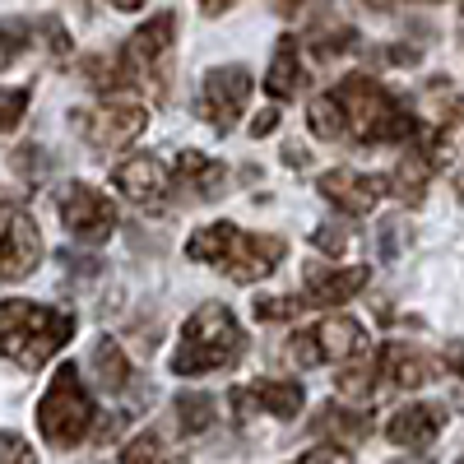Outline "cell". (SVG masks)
Masks as SVG:
<instances>
[{"instance_id":"cell-17","label":"cell","mask_w":464,"mask_h":464,"mask_svg":"<svg viewBox=\"0 0 464 464\" xmlns=\"http://www.w3.org/2000/svg\"><path fill=\"white\" fill-rule=\"evenodd\" d=\"M251 404H260L269 418H297L306 395H302L297 381H256L251 391L237 395V409H251Z\"/></svg>"},{"instance_id":"cell-14","label":"cell","mask_w":464,"mask_h":464,"mask_svg":"<svg viewBox=\"0 0 464 464\" xmlns=\"http://www.w3.org/2000/svg\"><path fill=\"white\" fill-rule=\"evenodd\" d=\"M441 428H446L441 404H404L400 413H391V422H385V437L395 446H428V441H437Z\"/></svg>"},{"instance_id":"cell-8","label":"cell","mask_w":464,"mask_h":464,"mask_svg":"<svg viewBox=\"0 0 464 464\" xmlns=\"http://www.w3.org/2000/svg\"><path fill=\"white\" fill-rule=\"evenodd\" d=\"M251 89L256 84H251L246 65H218V70H209L205 84H200V116L218 135H227L232 126L242 121V111L251 102Z\"/></svg>"},{"instance_id":"cell-2","label":"cell","mask_w":464,"mask_h":464,"mask_svg":"<svg viewBox=\"0 0 464 464\" xmlns=\"http://www.w3.org/2000/svg\"><path fill=\"white\" fill-rule=\"evenodd\" d=\"M70 334H74V316L61 312V306L24 302V297L0 302V358H10L24 372L52 362L70 343Z\"/></svg>"},{"instance_id":"cell-18","label":"cell","mask_w":464,"mask_h":464,"mask_svg":"<svg viewBox=\"0 0 464 464\" xmlns=\"http://www.w3.org/2000/svg\"><path fill=\"white\" fill-rule=\"evenodd\" d=\"M312 339H316V348H321V362H330V358H358L362 348H367V330H362L358 321H348V316L321 321V325L312 330Z\"/></svg>"},{"instance_id":"cell-49","label":"cell","mask_w":464,"mask_h":464,"mask_svg":"<svg viewBox=\"0 0 464 464\" xmlns=\"http://www.w3.org/2000/svg\"><path fill=\"white\" fill-rule=\"evenodd\" d=\"M459 464H464V455H459Z\"/></svg>"},{"instance_id":"cell-48","label":"cell","mask_w":464,"mask_h":464,"mask_svg":"<svg viewBox=\"0 0 464 464\" xmlns=\"http://www.w3.org/2000/svg\"><path fill=\"white\" fill-rule=\"evenodd\" d=\"M428 5H437V0H428Z\"/></svg>"},{"instance_id":"cell-46","label":"cell","mask_w":464,"mask_h":464,"mask_svg":"<svg viewBox=\"0 0 464 464\" xmlns=\"http://www.w3.org/2000/svg\"><path fill=\"white\" fill-rule=\"evenodd\" d=\"M395 464H432L428 455H422V459H395Z\"/></svg>"},{"instance_id":"cell-1","label":"cell","mask_w":464,"mask_h":464,"mask_svg":"<svg viewBox=\"0 0 464 464\" xmlns=\"http://www.w3.org/2000/svg\"><path fill=\"white\" fill-rule=\"evenodd\" d=\"M330 93L343 111V140L353 144H413L422 135L418 116L372 74H343Z\"/></svg>"},{"instance_id":"cell-15","label":"cell","mask_w":464,"mask_h":464,"mask_svg":"<svg viewBox=\"0 0 464 464\" xmlns=\"http://www.w3.org/2000/svg\"><path fill=\"white\" fill-rule=\"evenodd\" d=\"M168 181H177V190H181V196H190V200H218L223 168H218L214 159H205V153L186 149L181 159H177V172H172Z\"/></svg>"},{"instance_id":"cell-43","label":"cell","mask_w":464,"mask_h":464,"mask_svg":"<svg viewBox=\"0 0 464 464\" xmlns=\"http://www.w3.org/2000/svg\"><path fill=\"white\" fill-rule=\"evenodd\" d=\"M362 5H367V10H376V14H391V10L400 5V0H362Z\"/></svg>"},{"instance_id":"cell-31","label":"cell","mask_w":464,"mask_h":464,"mask_svg":"<svg viewBox=\"0 0 464 464\" xmlns=\"http://www.w3.org/2000/svg\"><path fill=\"white\" fill-rule=\"evenodd\" d=\"M0 464H37V455H33V446L24 437L0 432Z\"/></svg>"},{"instance_id":"cell-16","label":"cell","mask_w":464,"mask_h":464,"mask_svg":"<svg viewBox=\"0 0 464 464\" xmlns=\"http://www.w3.org/2000/svg\"><path fill=\"white\" fill-rule=\"evenodd\" d=\"M306 84V70H302V47H297V37L284 33L279 37V47H275V61H269V74H265V93L269 98H297Z\"/></svg>"},{"instance_id":"cell-13","label":"cell","mask_w":464,"mask_h":464,"mask_svg":"<svg viewBox=\"0 0 464 464\" xmlns=\"http://www.w3.org/2000/svg\"><path fill=\"white\" fill-rule=\"evenodd\" d=\"M367 279H372V269H362V265H348V269H321V265H312V269H306L302 302H312V306H343L348 297H358L367 288Z\"/></svg>"},{"instance_id":"cell-3","label":"cell","mask_w":464,"mask_h":464,"mask_svg":"<svg viewBox=\"0 0 464 464\" xmlns=\"http://www.w3.org/2000/svg\"><path fill=\"white\" fill-rule=\"evenodd\" d=\"M186 256L227 269L237 284H256L265 275H275L288 246L284 237H269V232H242L237 223H209L186 242Z\"/></svg>"},{"instance_id":"cell-5","label":"cell","mask_w":464,"mask_h":464,"mask_svg":"<svg viewBox=\"0 0 464 464\" xmlns=\"http://www.w3.org/2000/svg\"><path fill=\"white\" fill-rule=\"evenodd\" d=\"M93 395L84 391V381H80V367L74 362H61L52 385H47V395L37 400V432H43L47 446L56 450H70V446H80L93 428Z\"/></svg>"},{"instance_id":"cell-12","label":"cell","mask_w":464,"mask_h":464,"mask_svg":"<svg viewBox=\"0 0 464 464\" xmlns=\"http://www.w3.org/2000/svg\"><path fill=\"white\" fill-rule=\"evenodd\" d=\"M111 186L121 190V196H130L135 205H163L168 196V168L159 159H149V153H140V159H126L111 168Z\"/></svg>"},{"instance_id":"cell-25","label":"cell","mask_w":464,"mask_h":464,"mask_svg":"<svg viewBox=\"0 0 464 464\" xmlns=\"http://www.w3.org/2000/svg\"><path fill=\"white\" fill-rule=\"evenodd\" d=\"M306 126H312L316 140H343V111L334 102V93H321L306 107Z\"/></svg>"},{"instance_id":"cell-32","label":"cell","mask_w":464,"mask_h":464,"mask_svg":"<svg viewBox=\"0 0 464 464\" xmlns=\"http://www.w3.org/2000/svg\"><path fill=\"white\" fill-rule=\"evenodd\" d=\"M33 33H43V43H47V52H52V56H70V37H65L61 19H37V24H33Z\"/></svg>"},{"instance_id":"cell-30","label":"cell","mask_w":464,"mask_h":464,"mask_svg":"<svg viewBox=\"0 0 464 464\" xmlns=\"http://www.w3.org/2000/svg\"><path fill=\"white\" fill-rule=\"evenodd\" d=\"M288 358H293L297 367H321V348H316L312 330H302V334L288 339Z\"/></svg>"},{"instance_id":"cell-4","label":"cell","mask_w":464,"mask_h":464,"mask_svg":"<svg viewBox=\"0 0 464 464\" xmlns=\"http://www.w3.org/2000/svg\"><path fill=\"white\" fill-rule=\"evenodd\" d=\"M246 348V334L237 325V316L218 302H205L196 316L186 321L181 330V343L172 353V372L177 376H205V372H223L242 358Z\"/></svg>"},{"instance_id":"cell-45","label":"cell","mask_w":464,"mask_h":464,"mask_svg":"<svg viewBox=\"0 0 464 464\" xmlns=\"http://www.w3.org/2000/svg\"><path fill=\"white\" fill-rule=\"evenodd\" d=\"M111 5H116V10H140L144 0H111Z\"/></svg>"},{"instance_id":"cell-29","label":"cell","mask_w":464,"mask_h":464,"mask_svg":"<svg viewBox=\"0 0 464 464\" xmlns=\"http://www.w3.org/2000/svg\"><path fill=\"white\" fill-rule=\"evenodd\" d=\"M372 381H376V367H353L339 376V391L353 395V400H372Z\"/></svg>"},{"instance_id":"cell-40","label":"cell","mask_w":464,"mask_h":464,"mask_svg":"<svg viewBox=\"0 0 464 464\" xmlns=\"http://www.w3.org/2000/svg\"><path fill=\"white\" fill-rule=\"evenodd\" d=\"M385 61H395V65H413V61H418V52H413V47H391V52H385Z\"/></svg>"},{"instance_id":"cell-28","label":"cell","mask_w":464,"mask_h":464,"mask_svg":"<svg viewBox=\"0 0 464 464\" xmlns=\"http://www.w3.org/2000/svg\"><path fill=\"white\" fill-rule=\"evenodd\" d=\"M28 102H33V93H28V89H0V135L14 130V126L24 121Z\"/></svg>"},{"instance_id":"cell-11","label":"cell","mask_w":464,"mask_h":464,"mask_svg":"<svg viewBox=\"0 0 464 464\" xmlns=\"http://www.w3.org/2000/svg\"><path fill=\"white\" fill-rule=\"evenodd\" d=\"M316 190L343 214H372L376 200L391 190L385 177H372V172H353V168H334V172H321L316 177Z\"/></svg>"},{"instance_id":"cell-22","label":"cell","mask_w":464,"mask_h":464,"mask_svg":"<svg viewBox=\"0 0 464 464\" xmlns=\"http://www.w3.org/2000/svg\"><path fill=\"white\" fill-rule=\"evenodd\" d=\"M306 47H312L321 61H334V56H343V52H353L358 47V28L353 24H330V19H321L312 33H306Z\"/></svg>"},{"instance_id":"cell-21","label":"cell","mask_w":464,"mask_h":464,"mask_svg":"<svg viewBox=\"0 0 464 464\" xmlns=\"http://www.w3.org/2000/svg\"><path fill=\"white\" fill-rule=\"evenodd\" d=\"M93 372H98L102 391H126V385H130V362H126V353H121V343L102 334V339L93 343Z\"/></svg>"},{"instance_id":"cell-36","label":"cell","mask_w":464,"mask_h":464,"mask_svg":"<svg viewBox=\"0 0 464 464\" xmlns=\"http://www.w3.org/2000/svg\"><path fill=\"white\" fill-rule=\"evenodd\" d=\"M441 362H446V372H455V376L464 381V339L446 343V353H441Z\"/></svg>"},{"instance_id":"cell-7","label":"cell","mask_w":464,"mask_h":464,"mask_svg":"<svg viewBox=\"0 0 464 464\" xmlns=\"http://www.w3.org/2000/svg\"><path fill=\"white\" fill-rule=\"evenodd\" d=\"M70 121H74V130H80L98 153H116V149H126V144L140 140L149 111H144L140 102H116V98H107L102 107H80Z\"/></svg>"},{"instance_id":"cell-6","label":"cell","mask_w":464,"mask_h":464,"mask_svg":"<svg viewBox=\"0 0 464 464\" xmlns=\"http://www.w3.org/2000/svg\"><path fill=\"white\" fill-rule=\"evenodd\" d=\"M172 43H177V14L172 10H159L149 24H140L130 33V43L121 52V65L130 80H144L153 84V93H168V56H172Z\"/></svg>"},{"instance_id":"cell-10","label":"cell","mask_w":464,"mask_h":464,"mask_svg":"<svg viewBox=\"0 0 464 464\" xmlns=\"http://www.w3.org/2000/svg\"><path fill=\"white\" fill-rule=\"evenodd\" d=\"M61 223L74 232V242H102L116 227V205L102 196V190L74 181L61 190Z\"/></svg>"},{"instance_id":"cell-47","label":"cell","mask_w":464,"mask_h":464,"mask_svg":"<svg viewBox=\"0 0 464 464\" xmlns=\"http://www.w3.org/2000/svg\"><path fill=\"white\" fill-rule=\"evenodd\" d=\"M455 190H459V200H464V172H459V177H455Z\"/></svg>"},{"instance_id":"cell-26","label":"cell","mask_w":464,"mask_h":464,"mask_svg":"<svg viewBox=\"0 0 464 464\" xmlns=\"http://www.w3.org/2000/svg\"><path fill=\"white\" fill-rule=\"evenodd\" d=\"M33 43V24L28 19H0V70H10Z\"/></svg>"},{"instance_id":"cell-37","label":"cell","mask_w":464,"mask_h":464,"mask_svg":"<svg viewBox=\"0 0 464 464\" xmlns=\"http://www.w3.org/2000/svg\"><path fill=\"white\" fill-rule=\"evenodd\" d=\"M275 126H279V111L275 107H265L260 116H251V135L260 140V135H275Z\"/></svg>"},{"instance_id":"cell-19","label":"cell","mask_w":464,"mask_h":464,"mask_svg":"<svg viewBox=\"0 0 464 464\" xmlns=\"http://www.w3.org/2000/svg\"><path fill=\"white\" fill-rule=\"evenodd\" d=\"M381 372H385V381L404 385V391H413V385H428V381H432V367L422 362L418 353H409L404 343H385V348H381Z\"/></svg>"},{"instance_id":"cell-9","label":"cell","mask_w":464,"mask_h":464,"mask_svg":"<svg viewBox=\"0 0 464 464\" xmlns=\"http://www.w3.org/2000/svg\"><path fill=\"white\" fill-rule=\"evenodd\" d=\"M37 260H43V237H37V223L19 209L0 200V279L14 284L28 279Z\"/></svg>"},{"instance_id":"cell-20","label":"cell","mask_w":464,"mask_h":464,"mask_svg":"<svg viewBox=\"0 0 464 464\" xmlns=\"http://www.w3.org/2000/svg\"><path fill=\"white\" fill-rule=\"evenodd\" d=\"M172 409H177V428H181L186 437L209 432V428H214V418H218L214 395H200V391H181V395L172 400Z\"/></svg>"},{"instance_id":"cell-39","label":"cell","mask_w":464,"mask_h":464,"mask_svg":"<svg viewBox=\"0 0 464 464\" xmlns=\"http://www.w3.org/2000/svg\"><path fill=\"white\" fill-rule=\"evenodd\" d=\"M61 265H70V275H98V260H74V251H61Z\"/></svg>"},{"instance_id":"cell-44","label":"cell","mask_w":464,"mask_h":464,"mask_svg":"<svg viewBox=\"0 0 464 464\" xmlns=\"http://www.w3.org/2000/svg\"><path fill=\"white\" fill-rule=\"evenodd\" d=\"M302 5H306V0H275V10H279V14H297Z\"/></svg>"},{"instance_id":"cell-33","label":"cell","mask_w":464,"mask_h":464,"mask_svg":"<svg viewBox=\"0 0 464 464\" xmlns=\"http://www.w3.org/2000/svg\"><path fill=\"white\" fill-rule=\"evenodd\" d=\"M14 168H19L28 181H37V177H47V153L37 149V144H24V149L14 153Z\"/></svg>"},{"instance_id":"cell-24","label":"cell","mask_w":464,"mask_h":464,"mask_svg":"<svg viewBox=\"0 0 464 464\" xmlns=\"http://www.w3.org/2000/svg\"><path fill=\"white\" fill-rule=\"evenodd\" d=\"M80 70H84V80H89L98 93H121V89L130 84V74H126L121 56H107V52L84 56V61H80Z\"/></svg>"},{"instance_id":"cell-27","label":"cell","mask_w":464,"mask_h":464,"mask_svg":"<svg viewBox=\"0 0 464 464\" xmlns=\"http://www.w3.org/2000/svg\"><path fill=\"white\" fill-rule=\"evenodd\" d=\"M121 464H186V455H163V441L153 432H140L126 450H121Z\"/></svg>"},{"instance_id":"cell-23","label":"cell","mask_w":464,"mask_h":464,"mask_svg":"<svg viewBox=\"0 0 464 464\" xmlns=\"http://www.w3.org/2000/svg\"><path fill=\"white\" fill-rule=\"evenodd\" d=\"M316 432H334V437H343V441H362L367 432H372V418L362 413V409H343V404H325L321 413H316V422H312Z\"/></svg>"},{"instance_id":"cell-35","label":"cell","mask_w":464,"mask_h":464,"mask_svg":"<svg viewBox=\"0 0 464 464\" xmlns=\"http://www.w3.org/2000/svg\"><path fill=\"white\" fill-rule=\"evenodd\" d=\"M312 242H316L325 256H339V251L348 246V227H339V223H321V227L312 232Z\"/></svg>"},{"instance_id":"cell-41","label":"cell","mask_w":464,"mask_h":464,"mask_svg":"<svg viewBox=\"0 0 464 464\" xmlns=\"http://www.w3.org/2000/svg\"><path fill=\"white\" fill-rule=\"evenodd\" d=\"M284 163H288V168H306V149H302V144H288V149H284Z\"/></svg>"},{"instance_id":"cell-38","label":"cell","mask_w":464,"mask_h":464,"mask_svg":"<svg viewBox=\"0 0 464 464\" xmlns=\"http://www.w3.org/2000/svg\"><path fill=\"white\" fill-rule=\"evenodd\" d=\"M297 464H348V455L334 450V446H321V450H312V455H302Z\"/></svg>"},{"instance_id":"cell-34","label":"cell","mask_w":464,"mask_h":464,"mask_svg":"<svg viewBox=\"0 0 464 464\" xmlns=\"http://www.w3.org/2000/svg\"><path fill=\"white\" fill-rule=\"evenodd\" d=\"M297 312H302L297 297H265V302H256L260 321H284V316H297Z\"/></svg>"},{"instance_id":"cell-42","label":"cell","mask_w":464,"mask_h":464,"mask_svg":"<svg viewBox=\"0 0 464 464\" xmlns=\"http://www.w3.org/2000/svg\"><path fill=\"white\" fill-rule=\"evenodd\" d=\"M232 5H237V0H200V10H205V14H227Z\"/></svg>"}]
</instances>
